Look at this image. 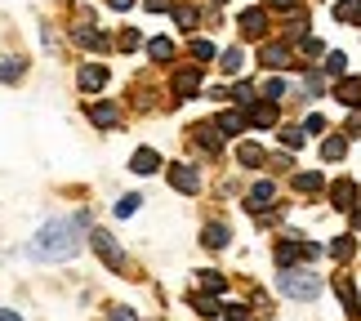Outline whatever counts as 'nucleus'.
Returning <instances> with one entry per match:
<instances>
[{
	"mask_svg": "<svg viewBox=\"0 0 361 321\" xmlns=\"http://www.w3.org/2000/svg\"><path fill=\"white\" fill-rule=\"evenodd\" d=\"M322 72H303V99H322Z\"/></svg>",
	"mask_w": 361,
	"mask_h": 321,
	"instance_id": "nucleus-29",
	"label": "nucleus"
},
{
	"mask_svg": "<svg viewBox=\"0 0 361 321\" xmlns=\"http://www.w3.org/2000/svg\"><path fill=\"white\" fill-rule=\"evenodd\" d=\"M138 40H143V36H138V32H134V27H125V32H121V49H134V45H138Z\"/></svg>",
	"mask_w": 361,
	"mask_h": 321,
	"instance_id": "nucleus-37",
	"label": "nucleus"
},
{
	"mask_svg": "<svg viewBox=\"0 0 361 321\" xmlns=\"http://www.w3.org/2000/svg\"><path fill=\"white\" fill-rule=\"evenodd\" d=\"M353 250H357L353 236H335V241H330V255H335L339 263H343V259H353Z\"/></svg>",
	"mask_w": 361,
	"mask_h": 321,
	"instance_id": "nucleus-26",
	"label": "nucleus"
},
{
	"mask_svg": "<svg viewBox=\"0 0 361 321\" xmlns=\"http://www.w3.org/2000/svg\"><path fill=\"white\" fill-rule=\"evenodd\" d=\"M0 321H23L18 313H9V308H0Z\"/></svg>",
	"mask_w": 361,
	"mask_h": 321,
	"instance_id": "nucleus-43",
	"label": "nucleus"
},
{
	"mask_svg": "<svg viewBox=\"0 0 361 321\" xmlns=\"http://www.w3.org/2000/svg\"><path fill=\"white\" fill-rule=\"evenodd\" d=\"M192 94H201V63L174 72V99H192Z\"/></svg>",
	"mask_w": 361,
	"mask_h": 321,
	"instance_id": "nucleus-8",
	"label": "nucleus"
},
{
	"mask_svg": "<svg viewBox=\"0 0 361 321\" xmlns=\"http://www.w3.org/2000/svg\"><path fill=\"white\" fill-rule=\"evenodd\" d=\"M90 246L99 250V259H103V263H107V268H112V272H125V255H121V246L112 241V232L94 228V232H90Z\"/></svg>",
	"mask_w": 361,
	"mask_h": 321,
	"instance_id": "nucleus-3",
	"label": "nucleus"
},
{
	"mask_svg": "<svg viewBox=\"0 0 361 321\" xmlns=\"http://www.w3.org/2000/svg\"><path fill=\"white\" fill-rule=\"evenodd\" d=\"M335 99H339L343 107H361V80H339Z\"/></svg>",
	"mask_w": 361,
	"mask_h": 321,
	"instance_id": "nucleus-19",
	"label": "nucleus"
},
{
	"mask_svg": "<svg viewBox=\"0 0 361 321\" xmlns=\"http://www.w3.org/2000/svg\"><path fill=\"white\" fill-rule=\"evenodd\" d=\"M219 67H224V72H228V76H237V72H241V67H245V54H241L237 45H232V49H224V54H219Z\"/></svg>",
	"mask_w": 361,
	"mask_h": 321,
	"instance_id": "nucleus-23",
	"label": "nucleus"
},
{
	"mask_svg": "<svg viewBox=\"0 0 361 321\" xmlns=\"http://www.w3.org/2000/svg\"><path fill=\"white\" fill-rule=\"evenodd\" d=\"M303 130H308V134H322L326 121H322V116H308V121H303Z\"/></svg>",
	"mask_w": 361,
	"mask_h": 321,
	"instance_id": "nucleus-38",
	"label": "nucleus"
},
{
	"mask_svg": "<svg viewBox=\"0 0 361 321\" xmlns=\"http://www.w3.org/2000/svg\"><path fill=\"white\" fill-rule=\"evenodd\" d=\"M170 188L183 192V197H197V192H201V170L188 165V161H174L170 165Z\"/></svg>",
	"mask_w": 361,
	"mask_h": 321,
	"instance_id": "nucleus-4",
	"label": "nucleus"
},
{
	"mask_svg": "<svg viewBox=\"0 0 361 321\" xmlns=\"http://www.w3.org/2000/svg\"><path fill=\"white\" fill-rule=\"evenodd\" d=\"M263 32H268V13H263V9H245L241 13V36L245 40H259Z\"/></svg>",
	"mask_w": 361,
	"mask_h": 321,
	"instance_id": "nucleus-13",
	"label": "nucleus"
},
{
	"mask_svg": "<svg viewBox=\"0 0 361 321\" xmlns=\"http://www.w3.org/2000/svg\"><path fill=\"white\" fill-rule=\"evenodd\" d=\"M143 9L147 13H161V9H170V0H143Z\"/></svg>",
	"mask_w": 361,
	"mask_h": 321,
	"instance_id": "nucleus-40",
	"label": "nucleus"
},
{
	"mask_svg": "<svg viewBox=\"0 0 361 321\" xmlns=\"http://www.w3.org/2000/svg\"><path fill=\"white\" fill-rule=\"evenodd\" d=\"M330 197H335V210H343V214L357 210V183L353 178H339V183L330 188Z\"/></svg>",
	"mask_w": 361,
	"mask_h": 321,
	"instance_id": "nucleus-12",
	"label": "nucleus"
},
{
	"mask_svg": "<svg viewBox=\"0 0 361 321\" xmlns=\"http://www.w3.org/2000/svg\"><path fill=\"white\" fill-rule=\"evenodd\" d=\"M348 130H353V134L361 138V116H353V125H348Z\"/></svg>",
	"mask_w": 361,
	"mask_h": 321,
	"instance_id": "nucleus-44",
	"label": "nucleus"
},
{
	"mask_svg": "<svg viewBox=\"0 0 361 321\" xmlns=\"http://www.w3.org/2000/svg\"><path fill=\"white\" fill-rule=\"evenodd\" d=\"M335 290H339V299H343V308H348V317H361V303H357V290H353V281L348 277H335Z\"/></svg>",
	"mask_w": 361,
	"mask_h": 321,
	"instance_id": "nucleus-15",
	"label": "nucleus"
},
{
	"mask_svg": "<svg viewBox=\"0 0 361 321\" xmlns=\"http://www.w3.org/2000/svg\"><path fill=\"white\" fill-rule=\"evenodd\" d=\"M112 9H121V13H125V9H134V0H112Z\"/></svg>",
	"mask_w": 361,
	"mask_h": 321,
	"instance_id": "nucleus-42",
	"label": "nucleus"
},
{
	"mask_svg": "<svg viewBox=\"0 0 361 321\" xmlns=\"http://www.w3.org/2000/svg\"><path fill=\"white\" fill-rule=\"evenodd\" d=\"M201 246H205V250H224V246H228V228H224V223H205Z\"/></svg>",
	"mask_w": 361,
	"mask_h": 321,
	"instance_id": "nucleus-17",
	"label": "nucleus"
},
{
	"mask_svg": "<svg viewBox=\"0 0 361 321\" xmlns=\"http://www.w3.org/2000/svg\"><path fill=\"white\" fill-rule=\"evenodd\" d=\"M224 317H228V321H250L255 313H250L245 303H224Z\"/></svg>",
	"mask_w": 361,
	"mask_h": 321,
	"instance_id": "nucleus-36",
	"label": "nucleus"
},
{
	"mask_svg": "<svg viewBox=\"0 0 361 321\" xmlns=\"http://www.w3.org/2000/svg\"><path fill=\"white\" fill-rule=\"evenodd\" d=\"M80 228H85L80 219H49L45 228L32 236V246H27L23 255L36 259V263H67V259H76L80 246H85V241H80Z\"/></svg>",
	"mask_w": 361,
	"mask_h": 321,
	"instance_id": "nucleus-1",
	"label": "nucleus"
},
{
	"mask_svg": "<svg viewBox=\"0 0 361 321\" xmlns=\"http://www.w3.org/2000/svg\"><path fill=\"white\" fill-rule=\"evenodd\" d=\"M107 317H112V321H138V317H134V308H112Z\"/></svg>",
	"mask_w": 361,
	"mask_h": 321,
	"instance_id": "nucleus-39",
	"label": "nucleus"
},
{
	"mask_svg": "<svg viewBox=\"0 0 361 321\" xmlns=\"http://www.w3.org/2000/svg\"><path fill=\"white\" fill-rule=\"evenodd\" d=\"M353 223H357V228H361V214H357V219H353Z\"/></svg>",
	"mask_w": 361,
	"mask_h": 321,
	"instance_id": "nucleus-45",
	"label": "nucleus"
},
{
	"mask_svg": "<svg viewBox=\"0 0 361 321\" xmlns=\"http://www.w3.org/2000/svg\"><path fill=\"white\" fill-rule=\"evenodd\" d=\"M245 121L255 125V130H272V125L281 121V111H276L272 99H259V103H250V107H245Z\"/></svg>",
	"mask_w": 361,
	"mask_h": 321,
	"instance_id": "nucleus-6",
	"label": "nucleus"
},
{
	"mask_svg": "<svg viewBox=\"0 0 361 321\" xmlns=\"http://www.w3.org/2000/svg\"><path fill=\"white\" fill-rule=\"evenodd\" d=\"M268 5H272V9H286V13H290V9L299 5V0H268Z\"/></svg>",
	"mask_w": 361,
	"mask_h": 321,
	"instance_id": "nucleus-41",
	"label": "nucleus"
},
{
	"mask_svg": "<svg viewBox=\"0 0 361 321\" xmlns=\"http://www.w3.org/2000/svg\"><path fill=\"white\" fill-rule=\"evenodd\" d=\"M147 54L157 63H170L174 59V40H165V36H157V40H147Z\"/></svg>",
	"mask_w": 361,
	"mask_h": 321,
	"instance_id": "nucleus-24",
	"label": "nucleus"
},
{
	"mask_svg": "<svg viewBox=\"0 0 361 321\" xmlns=\"http://www.w3.org/2000/svg\"><path fill=\"white\" fill-rule=\"evenodd\" d=\"M214 5H228V0H214Z\"/></svg>",
	"mask_w": 361,
	"mask_h": 321,
	"instance_id": "nucleus-46",
	"label": "nucleus"
},
{
	"mask_svg": "<svg viewBox=\"0 0 361 321\" xmlns=\"http://www.w3.org/2000/svg\"><path fill=\"white\" fill-rule=\"evenodd\" d=\"M326 72H330V76H343V72H348V54H343V49L326 54Z\"/></svg>",
	"mask_w": 361,
	"mask_h": 321,
	"instance_id": "nucleus-30",
	"label": "nucleus"
},
{
	"mask_svg": "<svg viewBox=\"0 0 361 321\" xmlns=\"http://www.w3.org/2000/svg\"><path fill=\"white\" fill-rule=\"evenodd\" d=\"M138 201H143V197H138V192H125V197L116 201V214H121V219H130V214L138 210Z\"/></svg>",
	"mask_w": 361,
	"mask_h": 321,
	"instance_id": "nucleus-34",
	"label": "nucleus"
},
{
	"mask_svg": "<svg viewBox=\"0 0 361 321\" xmlns=\"http://www.w3.org/2000/svg\"><path fill=\"white\" fill-rule=\"evenodd\" d=\"M76 85L85 90V94H99V90L107 85V67H103V63H85V67L76 72Z\"/></svg>",
	"mask_w": 361,
	"mask_h": 321,
	"instance_id": "nucleus-10",
	"label": "nucleus"
},
{
	"mask_svg": "<svg viewBox=\"0 0 361 321\" xmlns=\"http://www.w3.org/2000/svg\"><path fill=\"white\" fill-rule=\"evenodd\" d=\"M276 286H281V295L299 299V303H312L317 295H322L317 272H299V268H281V272H276Z\"/></svg>",
	"mask_w": 361,
	"mask_h": 321,
	"instance_id": "nucleus-2",
	"label": "nucleus"
},
{
	"mask_svg": "<svg viewBox=\"0 0 361 321\" xmlns=\"http://www.w3.org/2000/svg\"><path fill=\"white\" fill-rule=\"evenodd\" d=\"M23 72H27V67H23V63H13V59L0 63V80H23Z\"/></svg>",
	"mask_w": 361,
	"mask_h": 321,
	"instance_id": "nucleus-35",
	"label": "nucleus"
},
{
	"mask_svg": "<svg viewBox=\"0 0 361 321\" xmlns=\"http://www.w3.org/2000/svg\"><path fill=\"white\" fill-rule=\"evenodd\" d=\"M174 23H178V32H197V9H192V5H178L174 9Z\"/></svg>",
	"mask_w": 361,
	"mask_h": 321,
	"instance_id": "nucleus-25",
	"label": "nucleus"
},
{
	"mask_svg": "<svg viewBox=\"0 0 361 321\" xmlns=\"http://www.w3.org/2000/svg\"><path fill=\"white\" fill-rule=\"evenodd\" d=\"M272 201H276V188L272 183H255V188H250V197H245V210L250 214H263Z\"/></svg>",
	"mask_w": 361,
	"mask_h": 321,
	"instance_id": "nucleus-11",
	"label": "nucleus"
},
{
	"mask_svg": "<svg viewBox=\"0 0 361 321\" xmlns=\"http://www.w3.org/2000/svg\"><path fill=\"white\" fill-rule=\"evenodd\" d=\"M130 170H134V174H157V170H161V152L138 147L134 157H130Z\"/></svg>",
	"mask_w": 361,
	"mask_h": 321,
	"instance_id": "nucleus-14",
	"label": "nucleus"
},
{
	"mask_svg": "<svg viewBox=\"0 0 361 321\" xmlns=\"http://www.w3.org/2000/svg\"><path fill=\"white\" fill-rule=\"evenodd\" d=\"M197 290H205V295H224L228 281H224L214 268H205V272H197Z\"/></svg>",
	"mask_w": 361,
	"mask_h": 321,
	"instance_id": "nucleus-18",
	"label": "nucleus"
},
{
	"mask_svg": "<svg viewBox=\"0 0 361 321\" xmlns=\"http://www.w3.org/2000/svg\"><path fill=\"white\" fill-rule=\"evenodd\" d=\"M85 111H90V121L99 125V130H121V121H125V111L116 103H107V99L103 103H90Z\"/></svg>",
	"mask_w": 361,
	"mask_h": 321,
	"instance_id": "nucleus-7",
	"label": "nucleus"
},
{
	"mask_svg": "<svg viewBox=\"0 0 361 321\" xmlns=\"http://www.w3.org/2000/svg\"><path fill=\"white\" fill-rule=\"evenodd\" d=\"M245 125H250V121H245V111H224V116H219V130H224L228 138H237Z\"/></svg>",
	"mask_w": 361,
	"mask_h": 321,
	"instance_id": "nucleus-21",
	"label": "nucleus"
},
{
	"mask_svg": "<svg viewBox=\"0 0 361 321\" xmlns=\"http://www.w3.org/2000/svg\"><path fill=\"white\" fill-rule=\"evenodd\" d=\"M343 152H348V138H326V143H322V157L326 161H339Z\"/></svg>",
	"mask_w": 361,
	"mask_h": 321,
	"instance_id": "nucleus-31",
	"label": "nucleus"
},
{
	"mask_svg": "<svg viewBox=\"0 0 361 321\" xmlns=\"http://www.w3.org/2000/svg\"><path fill=\"white\" fill-rule=\"evenodd\" d=\"M259 63L268 67V72H286V67L295 63V54H290V45H263L259 49Z\"/></svg>",
	"mask_w": 361,
	"mask_h": 321,
	"instance_id": "nucleus-9",
	"label": "nucleus"
},
{
	"mask_svg": "<svg viewBox=\"0 0 361 321\" xmlns=\"http://www.w3.org/2000/svg\"><path fill=\"white\" fill-rule=\"evenodd\" d=\"M224 130H219V121H205V125H192V143H197L201 152H210V157H214V152L219 147H224Z\"/></svg>",
	"mask_w": 361,
	"mask_h": 321,
	"instance_id": "nucleus-5",
	"label": "nucleus"
},
{
	"mask_svg": "<svg viewBox=\"0 0 361 321\" xmlns=\"http://www.w3.org/2000/svg\"><path fill=\"white\" fill-rule=\"evenodd\" d=\"M263 99H272V103L286 99V80L281 76H268V80H263Z\"/></svg>",
	"mask_w": 361,
	"mask_h": 321,
	"instance_id": "nucleus-33",
	"label": "nucleus"
},
{
	"mask_svg": "<svg viewBox=\"0 0 361 321\" xmlns=\"http://www.w3.org/2000/svg\"><path fill=\"white\" fill-rule=\"evenodd\" d=\"M76 40H80V45H90V49H103V45H107L103 32H99L94 23H76Z\"/></svg>",
	"mask_w": 361,
	"mask_h": 321,
	"instance_id": "nucleus-20",
	"label": "nucleus"
},
{
	"mask_svg": "<svg viewBox=\"0 0 361 321\" xmlns=\"http://www.w3.org/2000/svg\"><path fill=\"white\" fill-rule=\"evenodd\" d=\"M210 59H214V45H210V40H205V36L192 40V63H210Z\"/></svg>",
	"mask_w": 361,
	"mask_h": 321,
	"instance_id": "nucleus-32",
	"label": "nucleus"
},
{
	"mask_svg": "<svg viewBox=\"0 0 361 321\" xmlns=\"http://www.w3.org/2000/svg\"><path fill=\"white\" fill-rule=\"evenodd\" d=\"M192 308H197V317H219V313H224V303L201 290V295H192Z\"/></svg>",
	"mask_w": 361,
	"mask_h": 321,
	"instance_id": "nucleus-22",
	"label": "nucleus"
},
{
	"mask_svg": "<svg viewBox=\"0 0 361 321\" xmlns=\"http://www.w3.org/2000/svg\"><path fill=\"white\" fill-rule=\"evenodd\" d=\"M322 183H326V178L317 174V170H308V174H295V188H299V192H322Z\"/></svg>",
	"mask_w": 361,
	"mask_h": 321,
	"instance_id": "nucleus-28",
	"label": "nucleus"
},
{
	"mask_svg": "<svg viewBox=\"0 0 361 321\" xmlns=\"http://www.w3.org/2000/svg\"><path fill=\"white\" fill-rule=\"evenodd\" d=\"M303 138H308V130H303V125H281V143H286V147H303Z\"/></svg>",
	"mask_w": 361,
	"mask_h": 321,
	"instance_id": "nucleus-27",
	"label": "nucleus"
},
{
	"mask_svg": "<svg viewBox=\"0 0 361 321\" xmlns=\"http://www.w3.org/2000/svg\"><path fill=\"white\" fill-rule=\"evenodd\" d=\"M237 161L245 165V170H259V165L268 161V152H263L259 143H241V147H237Z\"/></svg>",
	"mask_w": 361,
	"mask_h": 321,
	"instance_id": "nucleus-16",
	"label": "nucleus"
}]
</instances>
